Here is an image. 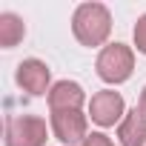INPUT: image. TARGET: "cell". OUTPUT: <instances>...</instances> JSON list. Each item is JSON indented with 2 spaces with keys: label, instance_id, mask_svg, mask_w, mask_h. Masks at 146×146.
Returning a JSON list of instances; mask_svg holds the SVG:
<instances>
[{
  "label": "cell",
  "instance_id": "obj_12",
  "mask_svg": "<svg viewBox=\"0 0 146 146\" xmlns=\"http://www.w3.org/2000/svg\"><path fill=\"white\" fill-rule=\"evenodd\" d=\"M143 115H146V86H143V92H140V106H137Z\"/></svg>",
  "mask_w": 146,
  "mask_h": 146
},
{
  "label": "cell",
  "instance_id": "obj_1",
  "mask_svg": "<svg viewBox=\"0 0 146 146\" xmlns=\"http://www.w3.org/2000/svg\"><path fill=\"white\" fill-rule=\"evenodd\" d=\"M72 32L83 46H103L112 32V15L103 3H80L72 15Z\"/></svg>",
  "mask_w": 146,
  "mask_h": 146
},
{
  "label": "cell",
  "instance_id": "obj_2",
  "mask_svg": "<svg viewBox=\"0 0 146 146\" xmlns=\"http://www.w3.org/2000/svg\"><path fill=\"white\" fill-rule=\"evenodd\" d=\"M135 72V54L126 43H109L98 54V75L106 83H126Z\"/></svg>",
  "mask_w": 146,
  "mask_h": 146
},
{
  "label": "cell",
  "instance_id": "obj_10",
  "mask_svg": "<svg viewBox=\"0 0 146 146\" xmlns=\"http://www.w3.org/2000/svg\"><path fill=\"white\" fill-rule=\"evenodd\" d=\"M135 46L140 54H146V15L135 23Z\"/></svg>",
  "mask_w": 146,
  "mask_h": 146
},
{
  "label": "cell",
  "instance_id": "obj_8",
  "mask_svg": "<svg viewBox=\"0 0 146 146\" xmlns=\"http://www.w3.org/2000/svg\"><path fill=\"white\" fill-rule=\"evenodd\" d=\"M120 146H146V115L140 109L126 112V117L117 126Z\"/></svg>",
  "mask_w": 146,
  "mask_h": 146
},
{
  "label": "cell",
  "instance_id": "obj_9",
  "mask_svg": "<svg viewBox=\"0 0 146 146\" xmlns=\"http://www.w3.org/2000/svg\"><path fill=\"white\" fill-rule=\"evenodd\" d=\"M23 35H26V26L17 15H12V12L0 15V46L3 49H15L23 40Z\"/></svg>",
  "mask_w": 146,
  "mask_h": 146
},
{
  "label": "cell",
  "instance_id": "obj_11",
  "mask_svg": "<svg viewBox=\"0 0 146 146\" xmlns=\"http://www.w3.org/2000/svg\"><path fill=\"white\" fill-rule=\"evenodd\" d=\"M83 146H115V143H112L103 132H92V135L83 140Z\"/></svg>",
  "mask_w": 146,
  "mask_h": 146
},
{
  "label": "cell",
  "instance_id": "obj_3",
  "mask_svg": "<svg viewBox=\"0 0 146 146\" xmlns=\"http://www.w3.org/2000/svg\"><path fill=\"white\" fill-rule=\"evenodd\" d=\"M46 120L20 115L6 120V146H46Z\"/></svg>",
  "mask_w": 146,
  "mask_h": 146
},
{
  "label": "cell",
  "instance_id": "obj_5",
  "mask_svg": "<svg viewBox=\"0 0 146 146\" xmlns=\"http://www.w3.org/2000/svg\"><path fill=\"white\" fill-rule=\"evenodd\" d=\"M52 132L66 146H78V143L83 146V140L89 137V132H86V115H80V109L52 112Z\"/></svg>",
  "mask_w": 146,
  "mask_h": 146
},
{
  "label": "cell",
  "instance_id": "obj_4",
  "mask_svg": "<svg viewBox=\"0 0 146 146\" xmlns=\"http://www.w3.org/2000/svg\"><path fill=\"white\" fill-rule=\"evenodd\" d=\"M126 103H123V98H120V92H112V89H103V92H98L92 100H89V115H92V120L98 123V126H115V123H120L123 117H126Z\"/></svg>",
  "mask_w": 146,
  "mask_h": 146
},
{
  "label": "cell",
  "instance_id": "obj_7",
  "mask_svg": "<svg viewBox=\"0 0 146 146\" xmlns=\"http://www.w3.org/2000/svg\"><path fill=\"white\" fill-rule=\"evenodd\" d=\"M86 100L83 95V86L75 83V80H60L52 86L49 92V109L52 112H72V109H80Z\"/></svg>",
  "mask_w": 146,
  "mask_h": 146
},
{
  "label": "cell",
  "instance_id": "obj_6",
  "mask_svg": "<svg viewBox=\"0 0 146 146\" xmlns=\"http://www.w3.org/2000/svg\"><path fill=\"white\" fill-rule=\"evenodd\" d=\"M49 78H52L49 75V66L43 60H37V57L23 60L17 66V75H15L17 86L23 92H29V95H46V92H52L49 89Z\"/></svg>",
  "mask_w": 146,
  "mask_h": 146
}]
</instances>
